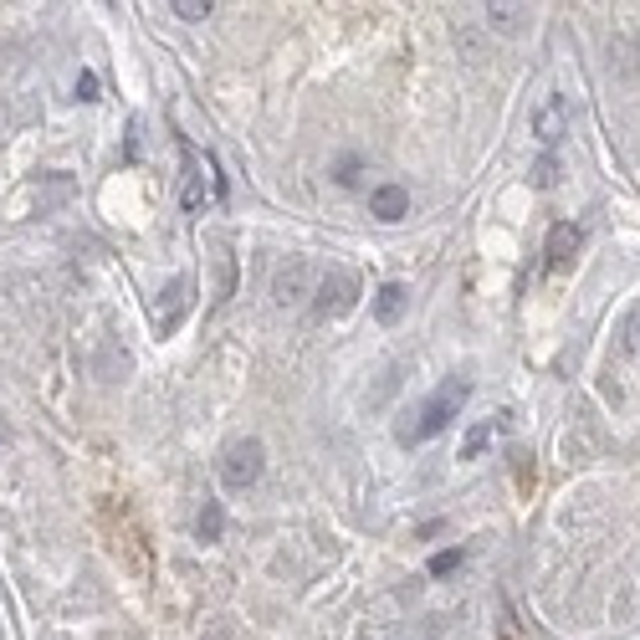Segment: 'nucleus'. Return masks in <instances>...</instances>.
I'll use <instances>...</instances> for the list:
<instances>
[{"label": "nucleus", "instance_id": "1", "mask_svg": "<svg viewBox=\"0 0 640 640\" xmlns=\"http://www.w3.org/2000/svg\"><path fill=\"white\" fill-rule=\"evenodd\" d=\"M466 400H472V384H466V379H446L441 390H436L431 400H425V405L410 415V425H400V446L436 441V436L446 431V425L461 415V405H466Z\"/></svg>", "mask_w": 640, "mask_h": 640}, {"label": "nucleus", "instance_id": "2", "mask_svg": "<svg viewBox=\"0 0 640 640\" xmlns=\"http://www.w3.org/2000/svg\"><path fill=\"white\" fill-rule=\"evenodd\" d=\"M262 472H267V451H262V441H231L226 451H221V482L231 487V492H246V487H256L262 482Z\"/></svg>", "mask_w": 640, "mask_h": 640}, {"label": "nucleus", "instance_id": "3", "mask_svg": "<svg viewBox=\"0 0 640 640\" xmlns=\"http://www.w3.org/2000/svg\"><path fill=\"white\" fill-rule=\"evenodd\" d=\"M354 303H359V277L354 272H344V267L318 272V282H313V313L318 318H344Z\"/></svg>", "mask_w": 640, "mask_h": 640}, {"label": "nucleus", "instance_id": "4", "mask_svg": "<svg viewBox=\"0 0 640 640\" xmlns=\"http://www.w3.org/2000/svg\"><path fill=\"white\" fill-rule=\"evenodd\" d=\"M313 282H318V267L308 256H287V262L272 272V303L277 308H303L313 297Z\"/></svg>", "mask_w": 640, "mask_h": 640}, {"label": "nucleus", "instance_id": "5", "mask_svg": "<svg viewBox=\"0 0 640 640\" xmlns=\"http://www.w3.org/2000/svg\"><path fill=\"white\" fill-rule=\"evenodd\" d=\"M190 292H195L190 277H175V282L159 292V303H154V328H159V333H175V328H180V318L190 313Z\"/></svg>", "mask_w": 640, "mask_h": 640}, {"label": "nucleus", "instance_id": "6", "mask_svg": "<svg viewBox=\"0 0 640 640\" xmlns=\"http://www.w3.org/2000/svg\"><path fill=\"white\" fill-rule=\"evenodd\" d=\"M533 134H538L543 149H553V144L569 134V103H564L559 93H548V98L533 108Z\"/></svg>", "mask_w": 640, "mask_h": 640}, {"label": "nucleus", "instance_id": "7", "mask_svg": "<svg viewBox=\"0 0 640 640\" xmlns=\"http://www.w3.org/2000/svg\"><path fill=\"white\" fill-rule=\"evenodd\" d=\"M369 216H379V221H405L410 216V190L405 185H379V190H369Z\"/></svg>", "mask_w": 640, "mask_h": 640}, {"label": "nucleus", "instance_id": "8", "mask_svg": "<svg viewBox=\"0 0 640 640\" xmlns=\"http://www.w3.org/2000/svg\"><path fill=\"white\" fill-rule=\"evenodd\" d=\"M579 241H584V236H579V226H574V221H559V226H553V231H548V246H543L548 267H553V272L569 267V262H574V251H579Z\"/></svg>", "mask_w": 640, "mask_h": 640}, {"label": "nucleus", "instance_id": "9", "mask_svg": "<svg viewBox=\"0 0 640 640\" xmlns=\"http://www.w3.org/2000/svg\"><path fill=\"white\" fill-rule=\"evenodd\" d=\"M482 21H487V31H497V36H518V31L533 21V11H528V6H512V0H502V6H482Z\"/></svg>", "mask_w": 640, "mask_h": 640}, {"label": "nucleus", "instance_id": "10", "mask_svg": "<svg viewBox=\"0 0 640 640\" xmlns=\"http://www.w3.org/2000/svg\"><path fill=\"white\" fill-rule=\"evenodd\" d=\"M405 303H410L405 287H400V282H384V287H379V297H374V318H379V323H400Z\"/></svg>", "mask_w": 640, "mask_h": 640}, {"label": "nucleus", "instance_id": "11", "mask_svg": "<svg viewBox=\"0 0 640 640\" xmlns=\"http://www.w3.org/2000/svg\"><path fill=\"white\" fill-rule=\"evenodd\" d=\"M195 533H200V543H221V533H226V512H221V502H205V507H200Z\"/></svg>", "mask_w": 640, "mask_h": 640}, {"label": "nucleus", "instance_id": "12", "mask_svg": "<svg viewBox=\"0 0 640 640\" xmlns=\"http://www.w3.org/2000/svg\"><path fill=\"white\" fill-rule=\"evenodd\" d=\"M487 446H492V420H477L472 431H466V441H461V461H477Z\"/></svg>", "mask_w": 640, "mask_h": 640}, {"label": "nucleus", "instance_id": "13", "mask_svg": "<svg viewBox=\"0 0 640 640\" xmlns=\"http://www.w3.org/2000/svg\"><path fill=\"white\" fill-rule=\"evenodd\" d=\"M216 262H221V292H216V303H226L231 287H236V256H231V246H226V241H221V256H216Z\"/></svg>", "mask_w": 640, "mask_h": 640}, {"label": "nucleus", "instance_id": "14", "mask_svg": "<svg viewBox=\"0 0 640 640\" xmlns=\"http://www.w3.org/2000/svg\"><path fill=\"white\" fill-rule=\"evenodd\" d=\"M169 11H175L180 21H205L210 11H216V6H210V0H175V6H169Z\"/></svg>", "mask_w": 640, "mask_h": 640}, {"label": "nucleus", "instance_id": "15", "mask_svg": "<svg viewBox=\"0 0 640 640\" xmlns=\"http://www.w3.org/2000/svg\"><path fill=\"white\" fill-rule=\"evenodd\" d=\"M533 185H538V190H553V185H559V159H553V154H548V159H538Z\"/></svg>", "mask_w": 640, "mask_h": 640}, {"label": "nucleus", "instance_id": "16", "mask_svg": "<svg viewBox=\"0 0 640 640\" xmlns=\"http://www.w3.org/2000/svg\"><path fill=\"white\" fill-rule=\"evenodd\" d=\"M461 559H466V553H461V548H441V553H436V559H431V574L441 579V574H451V569H461Z\"/></svg>", "mask_w": 640, "mask_h": 640}, {"label": "nucleus", "instance_id": "17", "mask_svg": "<svg viewBox=\"0 0 640 640\" xmlns=\"http://www.w3.org/2000/svg\"><path fill=\"white\" fill-rule=\"evenodd\" d=\"M77 98H98V77H93V72L77 77Z\"/></svg>", "mask_w": 640, "mask_h": 640}]
</instances>
